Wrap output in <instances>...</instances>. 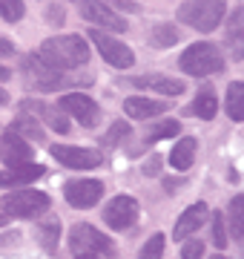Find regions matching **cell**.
I'll list each match as a JSON object with an SVG mask.
<instances>
[{
	"label": "cell",
	"instance_id": "cell-28",
	"mask_svg": "<svg viewBox=\"0 0 244 259\" xmlns=\"http://www.w3.org/2000/svg\"><path fill=\"white\" fill-rule=\"evenodd\" d=\"M178 121H164V124H155L150 130V136H147V144H155L161 139H172V136H178Z\"/></svg>",
	"mask_w": 244,
	"mask_h": 259
},
{
	"label": "cell",
	"instance_id": "cell-4",
	"mask_svg": "<svg viewBox=\"0 0 244 259\" xmlns=\"http://www.w3.org/2000/svg\"><path fill=\"white\" fill-rule=\"evenodd\" d=\"M178 66L184 75H193V78H204V75H218L224 69V55L216 44H193L187 47V52H181Z\"/></svg>",
	"mask_w": 244,
	"mask_h": 259
},
{
	"label": "cell",
	"instance_id": "cell-18",
	"mask_svg": "<svg viewBox=\"0 0 244 259\" xmlns=\"http://www.w3.org/2000/svg\"><path fill=\"white\" fill-rule=\"evenodd\" d=\"M135 87H141V90H155V93L167 95H181L184 93V81H175V78H167V75H144V78H135Z\"/></svg>",
	"mask_w": 244,
	"mask_h": 259
},
{
	"label": "cell",
	"instance_id": "cell-13",
	"mask_svg": "<svg viewBox=\"0 0 244 259\" xmlns=\"http://www.w3.org/2000/svg\"><path fill=\"white\" fill-rule=\"evenodd\" d=\"M46 167L35 164V161H18V164H6V170H0V187H15V185H29L38 182L43 176Z\"/></svg>",
	"mask_w": 244,
	"mask_h": 259
},
{
	"label": "cell",
	"instance_id": "cell-32",
	"mask_svg": "<svg viewBox=\"0 0 244 259\" xmlns=\"http://www.w3.org/2000/svg\"><path fill=\"white\" fill-rule=\"evenodd\" d=\"M181 256H184V259H198V256H204V242H187V245L181 248Z\"/></svg>",
	"mask_w": 244,
	"mask_h": 259
},
{
	"label": "cell",
	"instance_id": "cell-21",
	"mask_svg": "<svg viewBox=\"0 0 244 259\" xmlns=\"http://www.w3.org/2000/svg\"><path fill=\"white\" fill-rule=\"evenodd\" d=\"M193 112H196L198 118H216V112H218V98L216 93H213V87H201L196 93V101H193Z\"/></svg>",
	"mask_w": 244,
	"mask_h": 259
},
{
	"label": "cell",
	"instance_id": "cell-27",
	"mask_svg": "<svg viewBox=\"0 0 244 259\" xmlns=\"http://www.w3.org/2000/svg\"><path fill=\"white\" fill-rule=\"evenodd\" d=\"M23 15H26V6H23V0H0V18H3V20H9V23H18Z\"/></svg>",
	"mask_w": 244,
	"mask_h": 259
},
{
	"label": "cell",
	"instance_id": "cell-1",
	"mask_svg": "<svg viewBox=\"0 0 244 259\" xmlns=\"http://www.w3.org/2000/svg\"><path fill=\"white\" fill-rule=\"evenodd\" d=\"M20 72H23V78H26L29 87H32V90H40V93L92 83V75H66V69H55V66L46 64L38 52H35V55H26L23 61H20Z\"/></svg>",
	"mask_w": 244,
	"mask_h": 259
},
{
	"label": "cell",
	"instance_id": "cell-38",
	"mask_svg": "<svg viewBox=\"0 0 244 259\" xmlns=\"http://www.w3.org/2000/svg\"><path fill=\"white\" fill-rule=\"evenodd\" d=\"M6 101H9V95H6V93H3V90H0V107H3V104H6Z\"/></svg>",
	"mask_w": 244,
	"mask_h": 259
},
{
	"label": "cell",
	"instance_id": "cell-26",
	"mask_svg": "<svg viewBox=\"0 0 244 259\" xmlns=\"http://www.w3.org/2000/svg\"><path fill=\"white\" fill-rule=\"evenodd\" d=\"M227 37L233 40V58L238 61V58H241V9H233V15H230Z\"/></svg>",
	"mask_w": 244,
	"mask_h": 259
},
{
	"label": "cell",
	"instance_id": "cell-14",
	"mask_svg": "<svg viewBox=\"0 0 244 259\" xmlns=\"http://www.w3.org/2000/svg\"><path fill=\"white\" fill-rule=\"evenodd\" d=\"M207 216H210V210H207V204L204 202H196V204H190L187 210L181 213V219L175 222V228H172V236L175 239H187V236H193V233L201 228V225L207 222Z\"/></svg>",
	"mask_w": 244,
	"mask_h": 259
},
{
	"label": "cell",
	"instance_id": "cell-2",
	"mask_svg": "<svg viewBox=\"0 0 244 259\" xmlns=\"http://www.w3.org/2000/svg\"><path fill=\"white\" fill-rule=\"evenodd\" d=\"M38 55L55 69H75L89 61V44L78 35H57L40 44Z\"/></svg>",
	"mask_w": 244,
	"mask_h": 259
},
{
	"label": "cell",
	"instance_id": "cell-6",
	"mask_svg": "<svg viewBox=\"0 0 244 259\" xmlns=\"http://www.w3.org/2000/svg\"><path fill=\"white\" fill-rule=\"evenodd\" d=\"M49 204H52V199L40 190H12L3 196L0 207L12 219H35L38 213L49 210Z\"/></svg>",
	"mask_w": 244,
	"mask_h": 259
},
{
	"label": "cell",
	"instance_id": "cell-5",
	"mask_svg": "<svg viewBox=\"0 0 244 259\" xmlns=\"http://www.w3.org/2000/svg\"><path fill=\"white\" fill-rule=\"evenodd\" d=\"M69 250H72L75 256H95V253L112 256L115 253L112 239L103 236L98 228H92V225H86V222L72 225V231H69Z\"/></svg>",
	"mask_w": 244,
	"mask_h": 259
},
{
	"label": "cell",
	"instance_id": "cell-9",
	"mask_svg": "<svg viewBox=\"0 0 244 259\" xmlns=\"http://www.w3.org/2000/svg\"><path fill=\"white\" fill-rule=\"evenodd\" d=\"M52 156L69 170H92L101 167L103 156L101 150H89V147H69V144H52Z\"/></svg>",
	"mask_w": 244,
	"mask_h": 259
},
{
	"label": "cell",
	"instance_id": "cell-37",
	"mask_svg": "<svg viewBox=\"0 0 244 259\" xmlns=\"http://www.w3.org/2000/svg\"><path fill=\"white\" fill-rule=\"evenodd\" d=\"M9 78H12V72L6 69V66H0V83H6Z\"/></svg>",
	"mask_w": 244,
	"mask_h": 259
},
{
	"label": "cell",
	"instance_id": "cell-39",
	"mask_svg": "<svg viewBox=\"0 0 244 259\" xmlns=\"http://www.w3.org/2000/svg\"><path fill=\"white\" fill-rule=\"evenodd\" d=\"M6 222H9V216H6V213H0V228H3Z\"/></svg>",
	"mask_w": 244,
	"mask_h": 259
},
{
	"label": "cell",
	"instance_id": "cell-24",
	"mask_svg": "<svg viewBox=\"0 0 244 259\" xmlns=\"http://www.w3.org/2000/svg\"><path fill=\"white\" fill-rule=\"evenodd\" d=\"M18 136H23V139H32V141H43V127H40L35 118H29L26 112H20L18 118L12 121V127Z\"/></svg>",
	"mask_w": 244,
	"mask_h": 259
},
{
	"label": "cell",
	"instance_id": "cell-16",
	"mask_svg": "<svg viewBox=\"0 0 244 259\" xmlns=\"http://www.w3.org/2000/svg\"><path fill=\"white\" fill-rule=\"evenodd\" d=\"M167 110H169V101H155V98H141V95L124 101V112L135 121L155 118V115H161V112H167Z\"/></svg>",
	"mask_w": 244,
	"mask_h": 259
},
{
	"label": "cell",
	"instance_id": "cell-31",
	"mask_svg": "<svg viewBox=\"0 0 244 259\" xmlns=\"http://www.w3.org/2000/svg\"><path fill=\"white\" fill-rule=\"evenodd\" d=\"M164 253V233H155V236H150V242L141 248V259H155Z\"/></svg>",
	"mask_w": 244,
	"mask_h": 259
},
{
	"label": "cell",
	"instance_id": "cell-8",
	"mask_svg": "<svg viewBox=\"0 0 244 259\" xmlns=\"http://www.w3.org/2000/svg\"><path fill=\"white\" fill-rule=\"evenodd\" d=\"M78 12H81V18H86L89 23L101 29H112V32H127L130 29V23L103 0H78Z\"/></svg>",
	"mask_w": 244,
	"mask_h": 259
},
{
	"label": "cell",
	"instance_id": "cell-3",
	"mask_svg": "<svg viewBox=\"0 0 244 259\" xmlns=\"http://www.w3.org/2000/svg\"><path fill=\"white\" fill-rule=\"evenodd\" d=\"M227 15V0H187L178 6V20L196 32H213Z\"/></svg>",
	"mask_w": 244,
	"mask_h": 259
},
{
	"label": "cell",
	"instance_id": "cell-33",
	"mask_svg": "<svg viewBox=\"0 0 244 259\" xmlns=\"http://www.w3.org/2000/svg\"><path fill=\"white\" fill-rule=\"evenodd\" d=\"M158 170H161V156H152L150 161L144 164V173H147V176H155Z\"/></svg>",
	"mask_w": 244,
	"mask_h": 259
},
{
	"label": "cell",
	"instance_id": "cell-35",
	"mask_svg": "<svg viewBox=\"0 0 244 259\" xmlns=\"http://www.w3.org/2000/svg\"><path fill=\"white\" fill-rule=\"evenodd\" d=\"M181 185H184V179H167V182H164V187H167V193H175V190H178Z\"/></svg>",
	"mask_w": 244,
	"mask_h": 259
},
{
	"label": "cell",
	"instance_id": "cell-10",
	"mask_svg": "<svg viewBox=\"0 0 244 259\" xmlns=\"http://www.w3.org/2000/svg\"><path fill=\"white\" fill-rule=\"evenodd\" d=\"M57 107H60L64 112H69L75 121H81L84 127H95V124L101 121V107L84 93H66Z\"/></svg>",
	"mask_w": 244,
	"mask_h": 259
},
{
	"label": "cell",
	"instance_id": "cell-19",
	"mask_svg": "<svg viewBox=\"0 0 244 259\" xmlns=\"http://www.w3.org/2000/svg\"><path fill=\"white\" fill-rule=\"evenodd\" d=\"M193 161H196V139H181L175 147H172V153H169V164L175 167L178 173H187L190 167H193Z\"/></svg>",
	"mask_w": 244,
	"mask_h": 259
},
{
	"label": "cell",
	"instance_id": "cell-11",
	"mask_svg": "<svg viewBox=\"0 0 244 259\" xmlns=\"http://www.w3.org/2000/svg\"><path fill=\"white\" fill-rule=\"evenodd\" d=\"M135 219H138V202L132 196H115L103 207V222L112 231H127L130 225H135Z\"/></svg>",
	"mask_w": 244,
	"mask_h": 259
},
{
	"label": "cell",
	"instance_id": "cell-25",
	"mask_svg": "<svg viewBox=\"0 0 244 259\" xmlns=\"http://www.w3.org/2000/svg\"><path fill=\"white\" fill-rule=\"evenodd\" d=\"M181 32L172 23H155L150 32V44L152 47H172V44H178Z\"/></svg>",
	"mask_w": 244,
	"mask_h": 259
},
{
	"label": "cell",
	"instance_id": "cell-15",
	"mask_svg": "<svg viewBox=\"0 0 244 259\" xmlns=\"http://www.w3.org/2000/svg\"><path fill=\"white\" fill-rule=\"evenodd\" d=\"M0 156L6 164H18V161H29L32 158V144H26L23 136H18L15 130H6L0 139Z\"/></svg>",
	"mask_w": 244,
	"mask_h": 259
},
{
	"label": "cell",
	"instance_id": "cell-29",
	"mask_svg": "<svg viewBox=\"0 0 244 259\" xmlns=\"http://www.w3.org/2000/svg\"><path fill=\"white\" fill-rule=\"evenodd\" d=\"M127 136H130V124H127V121H115L112 127L103 133L101 144H109V147H112V144H118V141L127 139Z\"/></svg>",
	"mask_w": 244,
	"mask_h": 259
},
{
	"label": "cell",
	"instance_id": "cell-17",
	"mask_svg": "<svg viewBox=\"0 0 244 259\" xmlns=\"http://www.w3.org/2000/svg\"><path fill=\"white\" fill-rule=\"evenodd\" d=\"M20 112H38L40 121H46L55 133H69V121L60 112V107L55 110V107H46V104H40V101H23L20 104Z\"/></svg>",
	"mask_w": 244,
	"mask_h": 259
},
{
	"label": "cell",
	"instance_id": "cell-20",
	"mask_svg": "<svg viewBox=\"0 0 244 259\" xmlns=\"http://www.w3.org/2000/svg\"><path fill=\"white\" fill-rule=\"evenodd\" d=\"M35 233H38L40 248L46 250V253H55V250H57V242H60V225H57L55 216H43V222H38Z\"/></svg>",
	"mask_w": 244,
	"mask_h": 259
},
{
	"label": "cell",
	"instance_id": "cell-36",
	"mask_svg": "<svg viewBox=\"0 0 244 259\" xmlns=\"http://www.w3.org/2000/svg\"><path fill=\"white\" fill-rule=\"evenodd\" d=\"M115 3H118V9H124V12H135L138 9V6H132L130 0H115Z\"/></svg>",
	"mask_w": 244,
	"mask_h": 259
},
{
	"label": "cell",
	"instance_id": "cell-22",
	"mask_svg": "<svg viewBox=\"0 0 244 259\" xmlns=\"http://www.w3.org/2000/svg\"><path fill=\"white\" fill-rule=\"evenodd\" d=\"M227 115L230 121H244V83L241 81H233L227 87Z\"/></svg>",
	"mask_w": 244,
	"mask_h": 259
},
{
	"label": "cell",
	"instance_id": "cell-12",
	"mask_svg": "<svg viewBox=\"0 0 244 259\" xmlns=\"http://www.w3.org/2000/svg\"><path fill=\"white\" fill-rule=\"evenodd\" d=\"M64 196L72 207H92V204L101 202L103 182H98V179H75V182H66Z\"/></svg>",
	"mask_w": 244,
	"mask_h": 259
},
{
	"label": "cell",
	"instance_id": "cell-30",
	"mask_svg": "<svg viewBox=\"0 0 244 259\" xmlns=\"http://www.w3.org/2000/svg\"><path fill=\"white\" fill-rule=\"evenodd\" d=\"M213 245L218 250L227 248V228H224V213H213Z\"/></svg>",
	"mask_w": 244,
	"mask_h": 259
},
{
	"label": "cell",
	"instance_id": "cell-7",
	"mask_svg": "<svg viewBox=\"0 0 244 259\" xmlns=\"http://www.w3.org/2000/svg\"><path fill=\"white\" fill-rule=\"evenodd\" d=\"M89 37H92L95 49L101 52V58L109 66H115V69H130V66L135 64V52H132L127 44H121L118 37L106 35L101 29H89Z\"/></svg>",
	"mask_w": 244,
	"mask_h": 259
},
{
	"label": "cell",
	"instance_id": "cell-23",
	"mask_svg": "<svg viewBox=\"0 0 244 259\" xmlns=\"http://www.w3.org/2000/svg\"><path fill=\"white\" fill-rule=\"evenodd\" d=\"M227 219H230V236H233L235 242H241L244 239V199L241 196H233V199H230Z\"/></svg>",
	"mask_w": 244,
	"mask_h": 259
},
{
	"label": "cell",
	"instance_id": "cell-34",
	"mask_svg": "<svg viewBox=\"0 0 244 259\" xmlns=\"http://www.w3.org/2000/svg\"><path fill=\"white\" fill-rule=\"evenodd\" d=\"M9 55H15V44L6 40V37H0V58H9Z\"/></svg>",
	"mask_w": 244,
	"mask_h": 259
}]
</instances>
